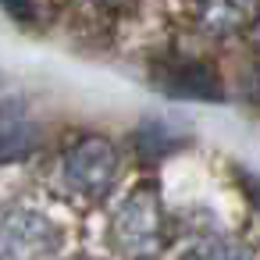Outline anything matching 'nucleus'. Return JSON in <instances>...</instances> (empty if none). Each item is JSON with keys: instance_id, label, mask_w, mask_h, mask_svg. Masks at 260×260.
<instances>
[{"instance_id": "7", "label": "nucleus", "mask_w": 260, "mask_h": 260, "mask_svg": "<svg viewBox=\"0 0 260 260\" xmlns=\"http://www.w3.org/2000/svg\"><path fill=\"white\" fill-rule=\"evenodd\" d=\"M40 146V132L32 125H0V164L29 157Z\"/></svg>"}, {"instance_id": "1", "label": "nucleus", "mask_w": 260, "mask_h": 260, "mask_svg": "<svg viewBox=\"0 0 260 260\" xmlns=\"http://www.w3.org/2000/svg\"><path fill=\"white\" fill-rule=\"evenodd\" d=\"M114 246L132 260H150L164 249V214L153 189H136L114 214L111 224Z\"/></svg>"}, {"instance_id": "3", "label": "nucleus", "mask_w": 260, "mask_h": 260, "mask_svg": "<svg viewBox=\"0 0 260 260\" xmlns=\"http://www.w3.org/2000/svg\"><path fill=\"white\" fill-rule=\"evenodd\" d=\"M61 175L72 192H79L82 200H96L118 178V153L104 136H86L64 153Z\"/></svg>"}, {"instance_id": "8", "label": "nucleus", "mask_w": 260, "mask_h": 260, "mask_svg": "<svg viewBox=\"0 0 260 260\" xmlns=\"http://www.w3.org/2000/svg\"><path fill=\"white\" fill-rule=\"evenodd\" d=\"M189 260H249V253L242 246H235V242H207Z\"/></svg>"}, {"instance_id": "6", "label": "nucleus", "mask_w": 260, "mask_h": 260, "mask_svg": "<svg viewBox=\"0 0 260 260\" xmlns=\"http://www.w3.org/2000/svg\"><path fill=\"white\" fill-rule=\"evenodd\" d=\"M182 143V136L178 132H171L164 121H143L139 125V132H136V146H139V153L146 157V160H157V157H164L168 150H175Z\"/></svg>"}, {"instance_id": "5", "label": "nucleus", "mask_w": 260, "mask_h": 260, "mask_svg": "<svg viewBox=\"0 0 260 260\" xmlns=\"http://www.w3.org/2000/svg\"><path fill=\"white\" fill-rule=\"evenodd\" d=\"M256 15H260L256 4H224V0L200 8V22H203L207 32H239V29H246Z\"/></svg>"}, {"instance_id": "4", "label": "nucleus", "mask_w": 260, "mask_h": 260, "mask_svg": "<svg viewBox=\"0 0 260 260\" xmlns=\"http://www.w3.org/2000/svg\"><path fill=\"white\" fill-rule=\"evenodd\" d=\"M153 86L175 100H221V79L203 61H164L153 68Z\"/></svg>"}, {"instance_id": "10", "label": "nucleus", "mask_w": 260, "mask_h": 260, "mask_svg": "<svg viewBox=\"0 0 260 260\" xmlns=\"http://www.w3.org/2000/svg\"><path fill=\"white\" fill-rule=\"evenodd\" d=\"M239 178H242V185L249 189V196H253V200L260 203V175H249V171H242Z\"/></svg>"}, {"instance_id": "2", "label": "nucleus", "mask_w": 260, "mask_h": 260, "mask_svg": "<svg viewBox=\"0 0 260 260\" xmlns=\"http://www.w3.org/2000/svg\"><path fill=\"white\" fill-rule=\"evenodd\" d=\"M61 249V228L32 210L11 207L0 214V260H54Z\"/></svg>"}, {"instance_id": "9", "label": "nucleus", "mask_w": 260, "mask_h": 260, "mask_svg": "<svg viewBox=\"0 0 260 260\" xmlns=\"http://www.w3.org/2000/svg\"><path fill=\"white\" fill-rule=\"evenodd\" d=\"M246 96L260 107V68H253V72H249V79H246Z\"/></svg>"}]
</instances>
